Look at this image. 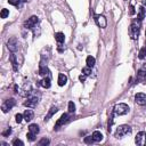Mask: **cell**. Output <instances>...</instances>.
I'll return each instance as SVG.
<instances>
[{
    "mask_svg": "<svg viewBox=\"0 0 146 146\" xmlns=\"http://www.w3.org/2000/svg\"><path fill=\"white\" fill-rule=\"evenodd\" d=\"M38 22H39V18H38L36 16H31V17L24 23V27H25V29H30V30H32V29H34V27L36 26Z\"/></svg>",
    "mask_w": 146,
    "mask_h": 146,
    "instance_id": "5b68a950",
    "label": "cell"
},
{
    "mask_svg": "<svg viewBox=\"0 0 146 146\" xmlns=\"http://www.w3.org/2000/svg\"><path fill=\"white\" fill-rule=\"evenodd\" d=\"M92 141H94L92 136H87V137L84 138V143H87V144H90V143H92Z\"/></svg>",
    "mask_w": 146,
    "mask_h": 146,
    "instance_id": "4dcf8cb0",
    "label": "cell"
},
{
    "mask_svg": "<svg viewBox=\"0 0 146 146\" xmlns=\"http://www.w3.org/2000/svg\"><path fill=\"white\" fill-rule=\"evenodd\" d=\"M91 136H92L94 141H100V140L103 139V135H102L99 131H94Z\"/></svg>",
    "mask_w": 146,
    "mask_h": 146,
    "instance_id": "ffe728a7",
    "label": "cell"
},
{
    "mask_svg": "<svg viewBox=\"0 0 146 146\" xmlns=\"http://www.w3.org/2000/svg\"><path fill=\"white\" fill-rule=\"evenodd\" d=\"M131 132V127L130 125H127V124H122L120 127L116 128V131H115V137L116 138H122L123 136L128 135Z\"/></svg>",
    "mask_w": 146,
    "mask_h": 146,
    "instance_id": "7a4b0ae2",
    "label": "cell"
},
{
    "mask_svg": "<svg viewBox=\"0 0 146 146\" xmlns=\"http://www.w3.org/2000/svg\"><path fill=\"white\" fill-rule=\"evenodd\" d=\"M95 21H96L97 25L102 29L106 27V25H107V21L103 15H95Z\"/></svg>",
    "mask_w": 146,
    "mask_h": 146,
    "instance_id": "ba28073f",
    "label": "cell"
},
{
    "mask_svg": "<svg viewBox=\"0 0 146 146\" xmlns=\"http://www.w3.org/2000/svg\"><path fill=\"white\" fill-rule=\"evenodd\" d=\"M139 32H140V22H132L130 27H129V34H130V38L132 40H136L138 39V35H139Z\"/></svg>",
    "mask_w": 146,
    "mask_h": 146,
    "instance_id": "6da1fadb",
    "label": "cell"
},
{
    "mask_svg": "<svg viewBox=\"0 0 146 146\" xmlns=\"http://www.w3.org/2000/svg\"><path fill=\"white\" fill-rule=\"evenodd\" d=\"M49 73H50V72H49V70H48V67H47V66H44V65H41V66H40L39 74H40L41 76H43V78H44V76H48V75H49Z\"/></svg>",
    "mask_w": 146,
    "mask_h": 146,
    "instance_id": "5bb4252c",
    "label": "cell"
},
{
    "mask_svg": "<svg viewBox=\"0 0 146 146\" xmlns=\"http://www.w3.org/2000/svg\"><path fill=\"white\" fill-rule=\"evenodd\" d=\"M135 102L138 105H146V94L138 92L135 95Z\"/></svg>",
    "mask_w": 146,
    "mask_h": 146,
    "instance_id": "9c48e42d",
    "label": "cell"
},
{
    "mask_svg": "<svg viewBox=\"0 0 146 146\" xmlns=\"http://www.w3.org/2000/svg\"><path fill=\"white\" fill-rule=\"evenodd\" d=\"M113 112L116 115H124V114H127L129 112V106L127 104H124V103L116 104L114 106V108H113Z\"/></svg>",
    "mask_w": 146,
    "mask_h": 146,
    "instance_id": "3957f363",
    "label": "cell"
},
{
    "mask_svg": "<svg viewBox=\"0 0 146 146\" xmlns=\"http://www.w3.org/2000/svg\"><path fill=\"white\" fill-rule=\"evenodd\" d=\"M9 60H10V63H11V65H13L14 70H15V71H17V70H18V65H17L16 56H15V54H14V52H11V54L9 55Z\"/></svg>",
    "mask_w": 146,
    "mask_h": 146,
    "instance_id": "4fadbf2b",
    "label": "cell"
},
{
    "mask_svg": "<svg viewBox=\"0 0 146 146\" xmlns=\"http://www.w3.org/2000/svg\"><path fill=\"white\" fill-rule=\"evenodd\" d=\"M29 131L32 132V133H34V135H38L39 131H40L39 125H38V124H31V125L29 127Z\"/></svg>",
    "mask_w": 146,
    "mask_h": 146,
    "instance_id": "44dd1931",
    "label": "cell"
},
{
    "mask_svg": "<svg viewBox=\"0 0 146 146\" xmlns=\"http://www.w3.org/2000/svg\"><path fill=\"white\" fill-rule=\"evenodd\" d=\"M66 82H67V76H66L65 74H62V73H60V74L58 75V84L62 87V86H64Z\"/></svg>",
    "mask_w": 146,
    "mask_h": 146,
    "instance_id": "2e32d148",
    "label": "cell"
},
{
    "mask_svg": "<svg viewBox=\"0 0 146 146\" xmlns=\"http://www.w3.org/2000/svg\"><path fill=\"white\" fill-rule=\"evenodd\" d=\"M8 15H9V10H8V9H6V8H3V9L1 10V13H0L1 18H6Z\"/></svg>",
    "mask_w": 146,
    "mask_h": 146,
    "instance_id": "d4e9b609",
    "label": "cell"
},
{
    "mask_svg": "<svg viewBox=\"0 0 146 146\" xmlns=\"http://www.w3.org/2000/svg\"><path fill=\"white\" fill-rule=\"evenodd\" d=\"M15 104H16V102H15V99L14 98H10V99H7V100H5V103L2 104V106H1V108H2V112H8L9 110H11L14 106H15Z\"/></svg>",
    "mask_w": 146,
    "mask_h": 146,
    "instance_id": "52a82bcc",
    "label": "cell"
},
{
    "mask_svg": "<svg viewBox=\"0 0 146 146\" xmlns=\"http://www.w3.org/2000/svg\"><path fill=\"white\" fill-rule=\"evenodd\" d=\"M143 7H144V9H145V11H146V0H144V2H143Z\"/></svg>",
    "mask_w": 146,
    "mask_h": 146,
    "instance_id": "8d00e7d4",
    "label": "cell"
},
{
    "mask_svg": "<svg viewBox=\"0 0 146 146\" xmlns=\"http://www.w3.org/2000/svg\"><path fill=\"white\" fill-rule=\"evenodd\" d=\"M135 14V8L133 6H130V15H133Z\"/></svg>",
    "mask_w": 146,
    "mask_h": 146,
    "instance_id": "e575fe53",
    "label": "cell"
},
{
    "mask_svg": "<svg viewBox=\"0 0 146 146\" xmlns=\"http://www.w3.org/2000/svg\"><path fill=\"white\" fill-rule=\"evenodd\" d=\"M7 47H8V49H9L11 52L17 51V50H18V40H17L15 36H11V38L8 40V42H7Z\"/></svg>",
    "mask_w": 146,
    "mask_h": 146,
    "instance_id": "277c9868",
    "label": "cell"
},
{
    "mask_svg": "<svg viewBox=\"0 0 146 146\" xmlns=\"http://www.w3.org/2000/svg\"><path fill=\"white\" fill-rule=\"evenodd\" d=\"M145 35H146V33H145Z\"/></svg>",
    "mask_w": 146,
    "mask_h": 146,
    "instance_id": "f35d334b",
    "label": "cell"
},
{
    "mask_svg": "<svg viewBox=\"0 0 146 146\" xmlns=\"http://www.w3.org/2000/svg\"><path fill=\"white\" fill-rule=\"evenodd\" d=\"M86 76H87V75H84V74H83V73H82V74H81V75H80V76H79V80H80V81H81V82H83V81H84V80H86Z\"/></svg>",
    "mask_w": 146,
    "mask_h": 146,
    "instance_id": "836d02e7",
    "label": "cell"
},
{
    "mask_svg": "<svg viewBox=\"0 0 146 146\" xmlns=\"http://www.w3.org/2000/svg\"><path fill=\"white\" fill-rule=\"evenodd\" d=\"M23 119H24V116H23L21 113H18V114H16V115H15V120H16V122H17V123H21Z\"/></svg>",
    "mask_w": 146,
    "mask_h": 146,
    "instance_id": "83f0119b",
    "label": "cell"
},
{
    "mask_svg": "<svg viewBox=\"0 0 146 146\" xmlns=\"http://www.w3.org/2000/svg\"><path fill=\"white\" fill-rule=\"evenodd\" d=\"M13 145H14V146H23L24 143H23L21 139H15V140L13 141Z\"/></svg>",
    "mask_w": 146,
    "mask_h": 146,
    "instance_id": "f546056e",
    "label": "cell"
},
{
    "mask_svg": "<svg viewBox=\"0 0 146 146\" xmlns=\"http://www.w3.org/2000/svg\"><path fill=\"white\" fill-rule=\"evenodd\" d=\"M50 141H49V139L48 138H42L40 141H39V145L40 146H46V145H48Z\"/></svg>",
    "mask_w": 146,
    "mask_h": 146,
    "instance_id": "4316f807",
    "label": "cell"
},
{
    "mask_svg": "<svg viewBox=\"0 0 146 146\" xmlns=\"http://www.w3.org/2000/svg\"><path fill=\"white\" fill-rule=\"evenodd\" d=\"M86 63H87V66H89V67H92V66L95 65L96 60H95V58H94L92 56H88V57H87V60H86Z\"/></svg>",
    "mask_w": 146,
    "mask_h": 146,
    "instance_id": "7402d4cb",
    "label": "cell"
},
{
    "mask_svg": "<svg viewBox=\"0 0 146 146\" xmlns=\"http://www.w3.org/2000/svg\"><path fill=\"white\" fill-rule=\"evenodd\" d=\"M22 1H30V0H22Z\"/></svg>",
    "mask_w": 146,
    "mask_h": 146,
    "instance_id": "74e56055",
    "label": "cell"
},
{
    "mask_svg": "<svg viewBox=\"0 0 146 146\" xmlns=\"http://www.w3.org/2000/svg\"><path fill=\"white\" fill-rule=\"evenodd\" d=\"M40 84L43 87V88H49L50 87V79L48 76H44L41 81H40Z\"/></svg>",
    "mask_w": 146,
    "mask_h": 146,
    "instance_id": "ac0fdd59",
    "label": "cell"
},
{
    "mask_svg": "<svg viewBox=\"0 0 146 146\" xmlns=\"http://www.w3.org/2000/svg\"><path fill=\"white\" fill-rule=\"evenodd\" d=\"M135 141L139 146H146V132H144V131L138 132L135 138Z\"/></svg>",
    "mask_w": 146,
    "mask_h": 146,
    "instance_id": "8992f818",
    "label": "cell"
},
{
    "mask_svg": "<svg viewBox=\"0 0 146 146\" xmlns=\"http://www.w3.org/2000/svg\"><path fill=\"white\" fill-rule=\"evenodd\" d=\"M57 111H58V110H57V107L52 106V107H51V108L49 110L48 114L46 115V117H44V121H48V120H49V119H50V117H51V116H52V115H54V114H55V113H56Z\"/></svg>",
    "mask_w": 146,
    "mask_h": 146,
    "instance_id": "d6986e66",
    "label": "cell"
},
{
    "mask_svg": "<svg viewBox=\"0 0 146 146\" xmlns=\"http://www.w3.org/2000/svg\"><path fill=\"white\" fill-rule=\"evenodd\" d=\"M35 136H36V135H34V133H32V132H30V131H29V133L26 135V137H27V139H29L30 141L35 140Z\"/></svg>",
    "mask_w": 146,
    "mask_h": 146,
    "instance_id": "f1b7e54d",
    "label": "cell"
},
{
    "mask_svg": "<svg viewBox=\"0 0 146 146\" xmlns=\"http://www.w3.org/2000/svg\"><path fill=\"white\" fill-rule=\"evenodd\" d=\"M36 105H38V98H36V97L27 98V99L24 102V106H26V107H29V108H34Z\"/></svg>",
    "mask_w": 146,
    "mask_h": 146,
    "instance_id": "30bf717a",
    "label": "cell"
},
{
    "mask_svg": "<svg viewBox=\"0 0 146 146\" xmlns=\"http://www.w3.org/2000/svg\"><path fill=\"white\" fill-rule=\"evenodd\" d=\"M55 39H56V41H57L59 44H62V43L64 42V40H65V35H64V33L58 32V33L55 34Z\"/></svg>",
    "mask_w": 146,
    "mask_h": 146,
    "instance_id": "9a60e30c",
    "label": "cell"
},
{
    "mask_svg": "<svg viewBox=\"0 0 146 146\" xmlns=\"http://www.w3.org/2000/svg\"><path fill=\"white\" fill-rule=\"evenodd\" d=\"M10 133H11V129H10V128H8L6 131H3V132H2V136H3V137H7V136H9Z\"/></svg>",
    "mask_w": 146,
    "mask_h": 146,
    "instance_id": "d6a6232c",
    "label": "cell"
},
{
    "mask_svg": "<svg viewBox=\"0 0 146 146\" xmlns=\"http://www.w3.org/2000/svg\"><path fill=\"white\" fill-rule=\"evenodd\" d=\"M141 71H144L145 73H146V63L145 64H143V66H141V68H140Z\"/></svg>",
    "mask_w": 146,
    "mask_h": 146,
    "instance_id": "d590c367",
    "label": "cell"
},
{
    "mask_svg": "<svg viewBox=\"0 0 146 146\" xmlns=\"http://www.w3.org/2000/svg\"><path fill=\"white\" fill-rule=\"evenodd\" d=\"M138 57H139L140 59H143V58H145V57H146V46H145V47H143V48L139 50Z\"/></svg>",
    "mask_w": 146,
    "mask_h": 146,
    "instance_id": "603a6c76",
    "label": "cell"
},
{
    "mask_svg": "<svg viewBox=\"0 0 146 146\" xmlns=\"http://www.w3.org/2000/svg\"><path fill=\"white\" fill-rule=\"evenodd\" d=\"M74 111H75V105H74L73 102H70L68 103V112L70 113H74Z\"/></svg>",
    "mask_w": 146,
    "mask_h": 146,
    "instance_id": "484cf974",
    "label": "cell"
},
{
    "mask_svg": "<svg viewBox=\"0 0 146 146\" xmlns=\"http://www.w3.org/2000/svg\"><path fill=\"white\" fill-rule=\"evenodd\" d=\"M145 14H146V11H145L144 7L141 6V7L139 8V13H138V15H137V19H138V22H141V21L144 19V17H145Z\"/></svg>",
    "mask_w": 146,
    "mask_h": 146,
    "instance_id": "e0dca14e",
    "label": "cell"
},
{
    "mask_svg": "<svg viewBox=\"0 0 146 146\" xmlns=\"http://www.w3.org/2000/svg\"><path fill=\"white\" fill-rule=\"evenodd\" d=\"M19 1H21V0H8V2H9L10 5H13V6H18V5H19Z\"/></svg>",
    "mask_w": 146,
    "mask_h": 146,
    "instance_id": "1f68e13d",
    "label": "cell"
},
{
    "mask_svg": "<svg viewBox=\"0 0 146 146\" xmlns=\"http://www.w3.org/2000/svg\"><path fill=\"white\" fill-rule=\"evenodd\" d=\"M23 116H24V120H25L26 122H30V121L33 119L34 113H33V111H32V110H25V112H24Z\"/></svg>",
    "mask_w": 146,
    "mask_h": 146,
    "instance_id": "7c38bea8",
    "label": "cell"
},
{
    "mask_svg": "<svg viewBox=\"0 0 146 146\" xmlns=\"http://www.w3.org/2000/svg\"><path fill=\"white\" fill-rule=\"evenodd\" d=\"M82 73L84 74V75H90L91 74V67H89V66H86V67H83L82 68Z\"/></svg>",
    "mask_w": 146,
    "mask_h": 146,
    "instance_id": "cb8c5ba5",
    "label": "cell"
},
{
    "mask_svg": "<svg viewBox=\"0 0 146 146\" xmlns=\"http://www.w3.org/2000/svg\"><path fill=\"white\" fill-rule=\"evenodd\" d=\"M68 117H70V116H68V114H67V113H64V114L58 119V121L56 122V124H55V129L57 130L60 125H63L64 123H66V122L68 121Z\"/></svg>",
    "mask_w": 146,
    "mask_h": 146,
    "instance_id": "8fae6325",
    "label": "cell"
}]
</instances>
